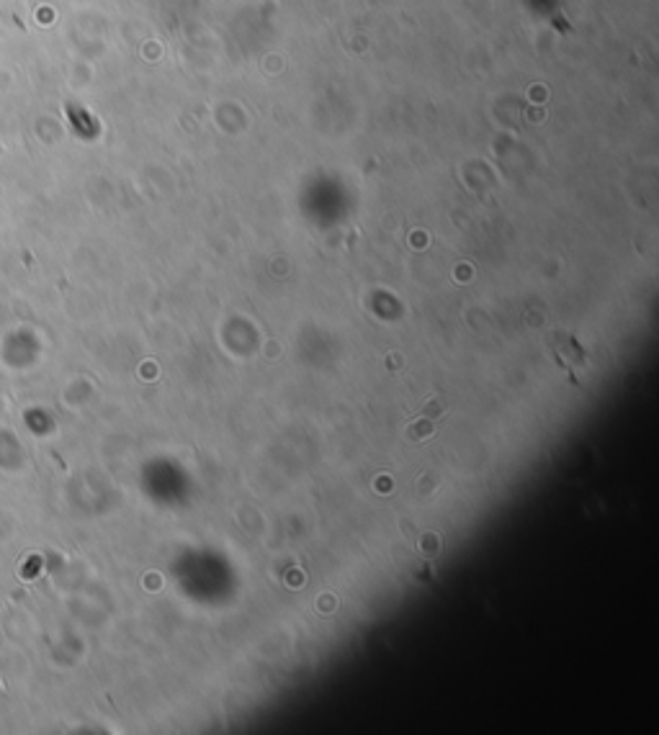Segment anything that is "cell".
<instances>
[{
  "instance_id": "1",
  "label": "cell",
  "mask_w": 659,
  "mask_h": 735,
  "mask_svg": "<svg viewBox=\"0 0 659 735\" xmlns=\"http://www.w3.org/2000/svg\"><path fill=\"white\" fill-rule=\"evenodd\" d=\"M441 412H443L441 402L428 404L425 412L420 414V417L408 427V433H404V435H408V441L410 443H423V441H428V437H433L435 427H439V422H441Z\"/></svg>"
}]
</instances>
